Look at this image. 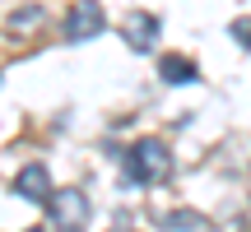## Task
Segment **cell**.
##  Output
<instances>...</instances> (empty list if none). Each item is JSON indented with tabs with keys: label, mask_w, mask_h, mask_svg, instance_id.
Segmentation results:
<instances>
[{
	"label": "cell",
	"mask_w": 251,
	"mask_h": 232,
	"mask_svg": "<svg viewBox=\"0 0 251 232\" xmlns=\"http://www.w3.org/2000/svg\"><path fill=\"white\" fill-rule=\"evenodd\" d=\"M126 172H130V181H140V186H158V181H168V172H172L168 144L153 139V135L135 139L130 149H126Z\"/></svg>",
	"instance_id": "obj_1"
},
{
	"label": "cell",
	"mask_w": 251,
	"mask_h": 232,
	"mask_svg": "<svg viewBox=\"0 0 251 232\" xmlns=\"http://www.w3.org/2000/svg\"><path fill=\"white\" fill-rule=\"evenodd\" d=\"M47 209H51L56 232H84L89 228V200H84V190H51Z\"/></svg>",
	"instance_id": "obj_2"
},
{
	"label": "cell",
	"mask_w": 251,
	"mask_h": 232,
	"mask_svg": "<svg viewBox=\"0 0 251 232\" xmlns=\"http://www.w3.org/2000/svg\"><path fill=\"white\" fill-rule=\"evenodd\" d=\"M102 28H107V14H102L98 0H75V5L65 9L61 33H65V42H89V37H98Z\"/></svg>",
	"instance_id": "obj_3"
},
{
	"label": "cell",
	"mask_w": 251,
	"mask_h": 232,
	"mask_svg": "<svg viewBox=\"0 0 251 232\" xmlns=\"http://www.w3.org/2000/svg\"><path fill=\"white\" fill-rule=\"evenodd\" d=\"M14 190L28 205H47V195H51V172H47V162H24L19 177H14Z\"/></svg>",
	"instance_id": "obj_4"
},
{
	"label": "cell",
	"mask_w": 251,
	"mask_h": 232,
	"mask_svg": "<svg viewBox=\"0 0 251 232\" xmlns=\"http://www.w3.org/2000/svg\"><path fill=\"white\" fill-rule=\"evenodd\" d=\"M126 42H130L135 51H153V46H158V19L135 9V14L126 19Z\"/></svg>",
	"instance_id": "obj_5"
},
{
	"label": "cell",
	"mask_w": 251,
	"mask_h": 232,
	"mask_svg": "<svg viewBox=\"0 0 251 232\" xmlns=\"http://www.w3.org/2000/svg\"><path fill=\"white\" fill-rule=\"evenodd\" d=\"M158 74H163L168 84H196V79H200L196 61H186V56H163V61H158Z\"/></svg>",
	"instance_id": "obj_6"
},
{
	"label": "cell",
	"mask_w": 251,
	"mask_h": 232,
	"mask_svg": "<svg viewBox=\"0 0 251 232\" xmlns=\"http://www.w3.org/2000/svg\"><path fill=\"white\" fill-rule=\"evenodd\" d=\"M42 19H47V9H42V5H19L14 14L5 19V28H9L14 37H24V33H37V28H42Z\"/></svg>",
	"instance_id": "obj_7"
},
{
	"label": "cell",
	"mask_w": 251,
	"mask_h": 232,
	"mask_svg": "<svg viewBox=\"0 0 251 232\" xmlns=\"http://www.w3.org/2000/svg\"><path fill=\"white\" fill-rule=\"evenodd\" d=\"M163 228H168V232H214V223H209L205 214H196V209H177V214H168Z\"/></svg>",
	"instance_id": "obj_8"
},
{
	"label": "cell",
	"mask_w": 251,
	"mask_h": 232,
	"mask_svg": "<svg viewBox=\"0 0 251 232\" xmlns=\"http://www.w3.org/2000/svg\"><path fill=\"white\" fill-rule=\"evenodd\" d=\"M233 37L242 46H251V19H233Z\"/></svg>",
	"instance_id": "obj_9"
},
{
	"label": "cell",
	"mask_w": 251,
	"mask_h": 232,
	"mask_svg": "<svg viewBox=\"0 0 251 232\" xmlns=\"http://www.w3.org/2000/svg\"><path fill=\"white\" fill-rule=\"evenodd\" d=\"M28 232H47V228H28Z\"/></svg>",
	"instance_id": "obj_10"
}]
</instances>
